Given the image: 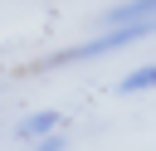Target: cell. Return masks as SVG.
I'll return each instance as SVG.
<instances>
[{
	"label": "cell",
	"instance_id": "6da1fadb",
	"mask_svg": "<svg viewBox=\"0 0 156 151\" xmlns=\"http://www.w3.org/2000/svg\"><path fill=\"white\" fill-rule=\"evenodd\" d=\"M156 34V19H132V24H107L98 39H83V44H73V49H63V54H54L44 68H63V63H83V58H102V54H117V49H127V44H136V39H151Z\"/></svg>",
	"mask_w": 156,
	"mask_h": 151
},
{
	"label": "cell",
	"instance_id": "3957f363",
	"mask_svg": "<svg viewBox=\"0 0 156 151\" xmlns=\"http://www.w3.org/2000/svg\"><path fill=\"white\" fill-rule=\"evenodd\" d=\"M107 24H132V19H156V0H122L102 15Z\"/></svg>",
	"mask_w": 156,
	"mask_h": 151
},
{
	"label": "cell",
	"instance_id": "277c9868",
	"mask_svg": "<svg viewBox=\"0 0 156 151\" xmlns=\"http://www.w3.org/2000/svg\"><path fill=\"white\" fill-rule=\"evenodd\" d=\"M122 93H146V88H156V63H141V68H132L122 83H117Z\"/></svg>",
	"mask_w": 156,
	"mask_h": 151
},
{
	"label": "cell",
	"instance_id": "7a4b0ae2",
	"mask_svg": "<svg viewBox=\"0 0 156 151\" xmlns=\"http://www.w3.org/2000/svg\"><path fill=\"white\" fill-rule=\"evenodd\" d=\"M49 132H58V112H29V117H20V127H15L20 141H39V136H49Z\"/></svg>",
	"mask_w": 156,
	"mask_h": 151
},
{
	"label": "cell",
	"instance_id": "5b68a950",
	"mask_svg": "<svg viewBox=\"0 0 156 151\" xmlns=\"http://www.w3.org/2000/svg\"><path fill=\"white\" fill-rule=\"evenodd\" d=\"M29 151H68V136H63V132H49V136H39Z\"/></svg>",
	"mask_w": 156,
	"mask_h": 151
}]
</instances>
